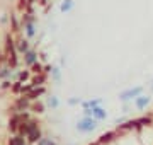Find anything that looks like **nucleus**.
I'll list each match as a JSON object with an SVG mask.
<instances>
[{
    "instance_id": "obj_12",
    "label": "nucleus",
    "mask_w": 153,
    "mask_h": 145,
    "mask_svg": "<svg viewBox=\"0 0 153 145\" xmlns=\"http://www.w3.org/2000/svg\"><path fill=\"white\" fill-rule=\"evenodd\" d=\"M17 51H19V53H27L29 51V41L27 39H19V41H17Z\"/></svg>"
},
{
    "instance_id": "obj_27",
    "label": "nucleus",
    "mask_w": 153,
    "mask_h": 145,
    "mask_svg": "<svg viewBox=\"0 0 153 145\" xmlns=\"http://www.w3.org/2000/svg\"><path fill=\"white\" fill-rule=\"evenodd\" d=\"M2 87H4V89H7V87H12V84H10V82H9V80H5V82L2 84Z\"/></svg>"
},
{
    "instance_id": "obj_5",
    "label": "nucleus",
    "mask_w": 153,
    "mask_h": 145,
    "mask_svg": "<svg viewBox=\"0 0 153 145\" xmlns=\"http://www.w3.org/2000/svg\"><path fill=\"white\" fill-rule=\"evenodd\" d=\"M29 102H31V99H29L27 96L24 94V97H19V99L16 101V104L12 106V111L14 113H21V111H26L29 108Z\"/></svg>"
},
{
    "instance_id": "obj_22",
    "label": "nucleus",
    "mask_w": 153,
    "mask_h": 145,
    "mask_svg": "<svg viewBox=\"0 0 153 145\" xmlns=\"http://www.w3.org/2000/svg\"><path fill=\"white\" fill-rule=\"evenodd\" d=\"M29 77H31V72H29V70H24V72L19 73V80H21V82H26Z\"/></svg>"
},
{
    "instance_id": "obj_1",
    "label": "nucleus",
    "mask_w": 153,
    "mask_h": 145,
    "mask_svg": "<svg viewBox=\"0 0 153 145\" xmlns=\"http://www.w3.org/2000/svg\"><path fill=\"white\" fill-rule=\"evenodd\" d=\"M5 56H7L9 67L16 68L17 63H19V60H17V46H16V43H14V39H12L10 34L5 36Z\"/></svg>"
},
{
    "instance_id": "obj_29",
    "label": "nucleus",
    "mask_w": 153,
    "mask_h": 145,
    "mask_svg": "<svg viewBox=\"0 0 153 145\" xmlns=\"http://www.w3.org/2000/svg\"><path fill=\"white\" fill-rule=\"evenodd\" d=\"M51 70H53V68L49 67V65H46V67H44V73H49Z\"/></svg>"
},
{
    "instance_id": "obj_4",
    "label": "nucleus",
    "mask_w": 153,
    "mask_h": 145,
    "mask_svg": "<svg viewBox=\"0 0 153 145\" xmlns=\"http://www.w3.org/2000/svg\"><path fill=\"white\" fill-rule=\"evenodd\" d=\"M140 94H143V87L141 85H138V87H131V89H126L123 90L119 94V99L123 101V102H128V101H133L136 99Z\"/></svg>"
},
{
    "instance_id": "obj_14",
    "label": "nucleus",
    "mask_w": 153,
    "mask_h": 145,
    "mask_svg": "<svg viewBox=\"0 0 153 145\" xmlns=\"http://www.w3.org/2000/svg\"><path fill=\"white\" fill-rule=\"evenodd\" d=\"M100 104V99H90V101H83L82 102V108L83 109H87V108H95Z\"/></svg>"
},
{
    "instance_id": "obj_24",
    "label": "nucleus",
    "mask_w": 153,
    "mask_h": 145,
    "mask_svg": "<svg viewBox=\"0 0 153 145\" xmlns=\"http://www.w3.org/2000/svg\"><path fill=\"white\" fill-rule=\"evenodd\" d=\"M51 73H53V77H55V80H60V68L53 67V70H51Z\"/></svg>"
},
{
    "instance_id": "obj_6",
    "label": "nucleus",
    "mask_w": 153,
    "mask_h": 145,
    "mask_svg": "<svg viewBox=\"0 0 153 145\" xmlns=\"http://www.w3.org/2000/svg\"><path fill=\"white\" fill-rule=\"evenodd\" d=\"M116 138H117V130H111V132H105V133L100 135L97 142L100 145H109V144H112Z\"/></svg>"
},
{
    "instance_id": "obj_15",
    "label": "nucleus",
    "mask_w": 153,
    "mask_h": 145,
    "mask_svg": "<svg viewBox=\"0 0 153 145\" xmlns=\"http://www.w3.org/2000/svg\"><path fill=\"white\" fill-rule=\"evenodd\" d=\"M24 29H26V34H27V38H33L34 34H36V29H34V22L24 24Z\"/></svg>"
},
{
    "instance_id": "obj_16",
    "label": "nucleus",
    "mask_w": 153,
    "mask_h": 145,
    "mask_svg": "<svg viewBox=\"0 0 153 145\" xmlns=\"http://www.w3.org/2000/svg\"><path fill=\"white\" fill-rule=\"evenodd\" d=\"M73 5H75V4H73V0H65V2L61 4L60 10L61 12H70L71 9H73Z\"/></svg>"
},
{
    "instance_id": "obj_18",
    "label": "nucleus",
    "mask_w": 153,
    "mask_h": 145,
    "mask_svg": "<svg viewBox=\"0 0 153 145\" xmlns=\"http://www.w3.org/2000/svg\"><path fill=\"white\" fill-rule=\"evenodd\" d=\"M48 106L53 108V109H56V108L60 106V101H58V97H55V96L48 97Z\"/></svg>"
},
{
    "instance_id": "obj_19",
    "label": "nucleus",
    "mask_w": 153,
    "mask_h": 145,
    "mask_svg": "<svg viewBox=\"0 0 153 145\" xmlns=\"http://www.w3.org/2000/svg\"><path fill=\"white\" fill-rule=\"evenodd\" d=\"M10 22H12V33H19L21 28H19V22H17L16 16H10Z\"/></svg>"
},
{
    "instance_id": "obj_10",
    "label": "nucleus",
    "mask_w": 153,
    "mask_h": 145,
    "mask_svg": "<svg viewBox=\"0 0 153 145\" xmlns=\"http://www.w3.org/2000/svg\"><path fill=\"white\" fill-rule=\"evenodd\" d=\"M24 61L27 63L29 67H31V65H34V63L38 61V53H36V51H33V50H29L27 53H24Z\"/></svg>"
},
{
    "instance_id": "obj_13",
    "label": "nucleus",
    "mask_w": 153,
    "mask_h": 145,
    "mask_svg": "<svg viewBox=\"0 0 153 145\" xmlns=\"http://www.w3.org/2000/svg\"><path fill=\"white\" fill-rule=\"evenodd\" d=\"M9 145H26L24 144V137L16 133V137H12V138L9 140Z\"/></svg>"
},
{
    "instance_id": "obj_28",
    "label": "nucleus",
    "mask_w": 153,
    "mask_h": 145,
    "mask_svg": "<svg viewBox=\"0 0 153 145\" xmlns=\"http://www.w3.org/2000/svg\"><path fill=\"white\" fill-rule=\"evenodd\" d=\"M31 2H33V4H36V2H38V4H41V5H44V4H46V0H31Z\"/></svg>"
},
{
    "instance_id": "obj_17",
    "label": "nucleus",
    "mask_w": 153,
    "mask_h": 145,
    "mask_svg": "<svg viewBox=\"0 0 153 145\" xmlns=\"http://www.w3.org/2000/svg\"><path fill=\"white\" fill-rule=\"evenodd\" d=\"M31 109H33L34 113H38V114H41V113L44 111V104H43V102H39V101H38V102H34L33 106H31Z\"/></svg>"
},
{
    "instance_id": "obj_26",
    "label": "nucleus",
    "mask_w": 153,
    "mask_h": 145,
    "mask_svg": "<svg viewBox=\"0 0 153 145\" xmlns=\"http://www.w3.org/2000/svg\"><path fill=\"white\" fill-rule=\"evenodd\" d=\"M9 73H10V70H9V68H2V70H0V77H7Z\"/></svg>"
},
{
    "instance_id": "obj_2",
    "label": "nucleus",
    "mask_w": 153,
    "mask_h": 145,
    "mask_svg": "<svg viewBox=\"0 0 153 145\" xmlns=\"http://www.w3.org/2000/svg\"><path fill=\"white\" fill-rule=\"evenodd\" d=\"M26 138L31 144H38L41 140V128L34 120H27V135H26Z\"/></svg>"
},
{
    "instance_id": "obj_3",
    "label": "nucleus",
    "mask_w": 153,
    "mask_h": 145,
    "mask_svg": "<svg viewBox=\"0 0 153 145\" xmlns=\"http://www.w3.org/2000/svg\"><path fill=\"white\" fill-rule=\"evenodd\" d=\"M95 128H97V120L94 116H85L76 123V130L82 133H92Z\"/></svg>"
},
{
    "instance_id": "obj_20",
    "label": "nucleus",
    "mask_w": 153,
    "mask_h": 145,
    "mask_svg": "<svg viewBox=\"0 0 153 145\" xmlns=\"http://www.w3.org/2000/svg\"><path fill=\"white\" fill-rule=\"evenodd\" d=\"M10 89H12V92H14V94H17V92H22V82H21V80L14 82Z\"/></svg>"
},
{
    "instance_id": "obj_9",
    "label": "nucleus",
    "mask_w": 153,
    "mask_h": 145,
    "mask_svg": "<svg viewBox=\"0 0 153 145\" xmlns=\"http://www.w3.org/2000/svg\"><path fill=\"white\" fill-rule=\"evenodd\" d=\"M44 90H46V89H44L43 85H39V87H33V89L29 90V92H27L26 96H27V97H29L31 101H36V99L39 97V96H43V94H44Z\"/></svg>"
},
{
    "instance_id": "obj_11",
    "label": "nucleus",
    "mask_w": 153,
    "mask_h": 145,
    "mask_svg": "<svg viewBox=\"0 0 153 145\" xmlns=\"http://www.w3.org/2000/svg\"><path fill=\"white\" fill-rule=\"evenodd\" d=\"M44 82H46V73L41 72V73H36L33 77V80H31V84L34 85V87H39V85H43Z\"/></svg>"
},
{
    "instance_id": "obj_21",
    "label": "nucleus",
    "mask_w": 153,
    "mask_h": 145,
    "mask_svg": "<svg viewBox=\"0 0 153 145\" xmlns=\"http://www.w3.org/2000/svg\"><path fill=\"white\" fill-rule=\"evenodd\" d=\"M31 68H33V72H34V73H41V72H44V67L41 65V63H38V61H36L34 65H31Z\"/></svg>"
},
{
    "instance_id": "obj_25",
    "label": "nucleus",
    "mask_w": 153,
    "mask_h": 145,
    "mask_svg": "<svg viewBox=\"0 0 153 145\" xmlns=\"http://www.w3.org/2000/svg\"><path fill=\"white\" fill-rule=\"evenodd\" d=\"M68 104L75 106V104H82V101H80V99H76V97H73V99H68Z\"/></svg>"
},
{
    "instance_id": "obj_23",
    "label": "nucleus",
    "mask_w": 153,
    "mask_h": 145,
    "mask_svg": "<svg viewBox=\"0 0 153 145\" xmlns=\"http://www.w3.org/2000/svg\"><path fill=\"white\" fill-rule=\"evenodd\" d=\"M38 145H56V144H55L51 138H41V140L38 142Z\"/></svg>"
},
{
    "instance_id": "obj_8",
    "label": "nucleus",
    "mask_w": 153,
    "mask_h": 145,
    "mask_svg": "<svg viewBox=\"0 0 153 145\" xmlns=\"http://www.w3.org/2000/svg\"><path fill=\"white\" fill-rule=\"evenodd\" d=\"M92 116L97 120V121H102V120H105L107 118V111H105L104 108L100 106H95V108H92Z\"/></svg>"
},
{
    "instance_id": "obj_30",
    "label": "nucleus",
    "mask_w": 153,
    "mask_h": 145,
    "mask_svg": "<svg viewBox=\"0 0 153 145\" xmlns=\"http://www.w3.org/2000/svg\"><path fill=\"white\" fill-rule=\"evenodd\" d=\"M90 145H100V144H99V142H95V144H90Z\"/></svg>"
},
{
    "instance_id": "obj_7",
    "label": "nucleus",
    "mask_w": 153,
    "mask_h": 145,
    "mask_svg": "<svg viewBox=\"0 0 153 145\" xmlns=\"http://www.w3.org/2000/svg\"><path fill=\"white\" fill-rule=\"evenodd\" d=\"M150 101H152V97H148V96H143V94H140L134 99V106H136V109H145V108L150 104Z\"/></svg>"
}]
</instances>
